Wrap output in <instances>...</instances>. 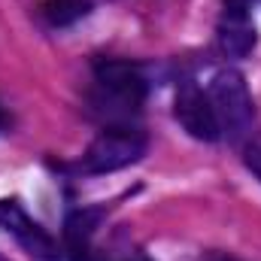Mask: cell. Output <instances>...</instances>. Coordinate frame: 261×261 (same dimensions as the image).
<instances>
[{
  "label": "cell",
  "mask_w": 261,
  "mask_h": 261,
  "mask_svg": "<svg viewBox=\"0 0 261 261\" xmlns=\"http://www.w3.org/2000/svg\"><path fill=\"white\" fill-rule=\"evenodd\" d=\"M206 97L213 103V113H216V122H219L222 134H228L231 140H240L249 134L252 119H255V103H252V94H249L243 73L219 70L210 82Z\"/></svg>",
  "instance_id": "cell-1"
},
{
  "label": "cell",
  "mask_w": 261,
  "mask_h": 261,
  "mask_svg": "<svg viewBox=\"0 0 261 261\" xmlns=\"http://www.w3.org/2000/svg\"><path fill=\"white\" fill-rule=\"evenodd\" d=\"M146 134L137 128H110L97 134L82 155L85 173H113L146 155Z\"/></svg>",
  "instance_id": "cell-2"
},
{
  "label": "cell",
  "mask_w": 261,
  "mask_h": 261,
  "mask_svg": "<svg viewBox=\"0 0 261 261\" xmlns=\"http://www.w3.org/2000/svg\"><path fill=\"white\" fill-rule=\"evenodd\" d=\"M94 82L100 91L97 103H113L119 110H137L146 97V79L140 73V67L130 61H116V58H100L94 61Z\"/></svg>",
  "instance_id": "cell-3"
},
{
  "label": "cell",
  "mask_w": 261,
  "mask_h": 261,
  "mask_svg": "<svg viewBox=\"0 0 261 261\" xmlns=\"http://www.w3.org/2000/svg\"><path fill=\"white\" fill-rule=\"evenodd\" d=\"M179 125L189 130L195 140H203V143H213L222 137L219 130V122H216V113H213V103L210 97L197 88L195 82H186L179 91H176V107H173Z\"/></svg>",
  "instance_id": "cell-4"
},
{
  "label": "cell",
  "mask_w": 261,
  "mask_h": 261,
  "mask_svg": "<svg viewBox=\"0 0 261 261\" xmlns=\"http://www.w3.org/2000/svg\"><path fill=\"white\" fill-rule=\"evenodd\" d=\"M0 219L12 231V237L24 246V252L34 261H58V246L55 240L18 206V200H3L0 203Z\"/></svg>",
  "instance_id": "cell-5"
},
{
  "label": "cell",
  "mask_w": 261,
  "mask_h": 261,
  "mask_svg": "<svg viewBox=\"0 0 261 261\" xmlns=\"http://www.w3.org/2000/svg\"><path fill=\"white\" fill-rule=\"evenodd\" d=\"M100 222V210H73L64 222V240L70 261H85L91 249V237L97 231Z\"/></svg>",
  "instance_id": "cell-6"
},
{
  "label": "cell",
  "mask_w": 261,
  "mask_h": 261,
  "mask_svg": "<svg viewBox=\"0 0 261 261\" xmlns=\"http://www.w3.org/2000/svg\"><path fill=\"white\" fill-rule=\"evenodd\" d=\"M219 43L228 55H249L252 46H255V28L249 21H228L222 18V28H219Z\"/></svg>",
  "instance_id": "cell-7"
},
{
  "label": "cell",
  "mask_w": 261,
  "mask_h": 261,
  "mask_svg": "<svg viewBox=\"0 0 261 261\" xmlns=\"http://www.w3.org/2000/svg\"><path fill=\"white\" fill-rule=\"evenodd\" d=\"M91 0H46L43 3V15L55 24V28H64V24H73L79 18H85L91 12Z\"/></svg>",
  "instance_id": "cell-8"
},
{
  "label": "cell",
  "mask_w": 261,
  "mask_h": 261,
  "mask_svg": "<svg viewBox=\"0 0 261 261\" xmlns=\"http://www.w3.org/2000/svg\"><path fill=\"white\" fill-rule=\"evenodd\" d=\"M225 3V18L228 21H249V9L255 0H222Z\"/></svg>",
  "instance_id": "cell-9"
},
{
  "label": "cell",
  "mask_w": 261,
  "mask_h": 261,
  "mask_svg": "<svg viewBox=\"0 0 261 261\" xmlns=\"http://www.w3.org/2000/svg\"><path fill=\"white\" fill-rule=\"evenodd\" d=\"M246 167L261 179V143H252V146L246 149Z\"/></svg>",
  "instance_id": "cell-10"
},
{
  "label": "cell",
  "mask_w": 261,
  "mask_h": 261,
  "mask_svg": "<svg viewBox=\"0 0 261 261\" xmlns=\"http://www.w3.org/2000/svg\"><path fill=\"white\" fill-rule=\"evenodd\" d=\"M3 125H6V116H3V110H0V128H3Z\"/></svg>",
  "instance_id": "cell-11"
},
{
  "label": "cell",
  "mask_w": 261,
  "mask_h": 261,
  "mask_svg": "<svg viewBox=\"0 0 261 261\" xmlns=\"http://www.w3.org/2000/svg\"><path fill=\"white\" fill-rule=\"evenodd\" d=\"M91 3H97V0H91Z\"/></svg>",
  "instance_id": "cell-12"
}]
</instances>
